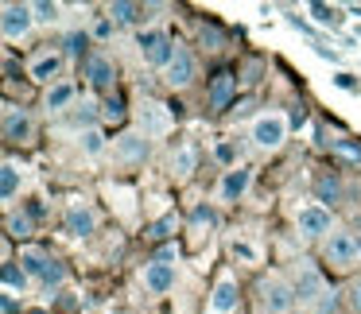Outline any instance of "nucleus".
<instances>
[{
    "label": "nucleus",
    "instance_id": "obj_26",
    "mask_svg": "<svg viewBox=\"0 0 361 314\" xmlns=\"http://www.w3.org/2000/svg\"><path fill=\"white\" fill-rule=\"evenodd\" d=\"M20 190V171L16 163H4L0 167V198H12Z\"/></svg>",
    "mask_w": 361,
    "mask_h": 314
},
{
    "label": "nucleus",
    "instance_id": "obj_42",
    "mask_svg": "<svg viewBox=\"0 0 361 314\" xmlns=\"http://www.w3.org/2000/svg\"><path fill=\"white\" fill-rule=\"evenodd\" d=\"M314 55H319V58H330V63H338V55H334L330 47H314Z\"/></svg>",
    "mask_w": 361,
    "mask_h": 314
},
{
    "label": "nucleus",
    "instance_id": "obj_29",
    "mask_svg": "<svg viewBox=\"0 0 361 314\" xmlns=\"http://www.w3.org/2000/svg\"><path fill=\"white\" fill-rule=\"evenodd\" d=\"M8 233L12 237H32V213H8Z\"/></svg>",
    "mask_w": 361,
    "mask_h": 314
},
{
    "label": "nucleus",
    "instance_id": "obj_10",
    "mask_svg": "<svg viewBox=\"0 0 361 314\" xmlns=\"http://www.w3.org/2000/svg\"><path fill=\"white\" fill-rule=\"evenodd\" d=\"M86 78L94 89H102V94H109L113 86H117V63H113L105 51H94V55L86 58Z\"/></svg>",
    "mask_w": 361,
    "mask_h": 314
},
{
    "label": "nucleus",
    "instance_id": "obj_40",
    "mask_svg": "<svg viewBox=\"0 0 361 314\" xmlns=\"http://www.w3.org/2000/svg\"><path fill=\"white\" fill-rule=\"evenodd\" d=\"M218 159H221V163H233V144H221V148H218Z\"/></svg>",
    "mask_w": 361,
    "mask_h": 314
},
{
    "label": "nucleus",
    "instance_id": "obj_3",
    "mask_svg": "<svg viewBox=\"0 0 361 314\" xmlns=\"http://www.w3.org/2000/svg\"><path fill=\"white\" fill-rule=\"evenodd\" d=\"M20 268H24V272L32 275V280H39V287H43V291L63 287V280H66V268L59 264L55 256L39 252V249H24V252H20Z\"/></svg>",
    "mask_w": 361,
    "mask_h": 314
},
{
    "label": "nucleus",
    "instance_id": "obj_13",
    "mask_svg": "<svg viewBox=\"0 0 361 314\" xmlns=\"http://www.w3.org/2000/svg\"><path fill=\"white\" fill-rule=\"evenodd\" d=\"M63 221H66V233L71 237H94V229H97V213L86 202H71Z\"/></svg>",
    "mask_w": 361,
    "mask_h": 314
},
{
    "label": "nucleus",
    "instance_id": "obj_41",
    "mask_svg": "<svg viewBox=\"0 0 361 314\" xmlns=\"http://www.w3.org/2000/svg\"><path fill=\"white\" fill-rule=\"evenodd\" d=\"M338 86H342V89H353V86H357V82H353V74H338Z\"/></svg>",
    "mask_w": 361,
    "mask_h": 314
},
{
    "label": "nucleus",
    "instance_id": "obj_12",
    "mask_svg": "<svg viewBox=\"0 0 361 314\" xmlns=\"http://www.w3.org/2000/svg\"><path fill=\"white\" fill-rule=\"evenodd\" d=\"M237 97V74L233 70H218L210 78V94H206V101H210V109H229V101Z\"/></svg>",
    "mask_w": 361,
    "mask_h": 314
},
{
    "label": "nucleus",
    "instance_id": "obj_36",
    "mask_svg": "<svg viewBox=\"0 0 361 314\" xmlns=\"http://www.w3.org/2000/svg\"><path fill=\"white\" fill-rule=\"evenodd\" d=\"M345 299H350L353 314H361V275H353V280H350V287H345Z\"/></svg>",
    "mask_w": 361,
    "mask_h": 314
},
{
    "label": "nucleus",
    "instance_id": "obj_6",
    "mask_svg": "<svg viewBox=\"0 0 361 314\" xmlns=\"http://www.w3.org/2000/svg\"><path fill=\"white\" fill-rule=\"evenodd\" d=\"M288 140V117L283 113H264V117L252 120V144L260 151H276Z\"/></svg>",
    "mask_w": 361,
    "mask_h": 314
},
{
    "label": "nucleus",
    "instance_id": "obj_24",
    "mask_svg": "<svg viewBox=\"0 0 361 314\" xmlns=\"http://www.w3.org/2000/svg\"><path fill=\"white\" fill-rule=\"evenodd\" d=\"M195 163H198V151L190 148V144L175 148V156H171V171L175 175H190V171H195Z\"/></svg>",
    "mask_w": 361,
    "mask_h": 314
},
{
    "label": "nucleus",
    "instance_id": "obj_28",
    "mask_svg": "<svg viewBox=\"0 0 361 314\" xmlns=\"http://www.w3.org/2000/svg\"><path fill=\"white\" fill-rule=\"evenodd\" d=\"M82 151H86V156H102L105 151V140H102L97 128H86V132H82Z\"/></svg>",
    "mask_w": 361,
    "mask_h": 314
},
{
    "label": "nucleus",
    "instance_id": "obj_5",
    "mask_svg": "<svg viewBox=\"0 0 361 314\" xmlns=\"http://www.w3.org/2000/svg\"><path fill=\"white\" fill-rule=\"evenodd\" d=\"M136 128H140L148 140H159V136L171 132V109H167L164 101H156V97H144V101L136 105Z\"/></svg>",
    "mask_w": 361,
    "mask_h": 314
},
{
    "label": "nucleus",
    "instance_id": "obj_17",
    "mask_svg": "<svg viewBox=\"0 0 361 314\" xmlns=\"http://www.w3.org/2000/svg\"><path fill=\"white\" fill-rule=\"evenodd\" d=\"M229 310H237V280L233 275H221L210 295V314H229Z\"/></svg>",
    "mask_w": 361,
    "mask_h": 314
},
{
    "label": "nucleus",
    "instance_id": "obj_2",
    "mask_svg": "<svg viewBox=\"0 0 361 314\" xmlns=\"http://www.w3.org/2000/svg\"><path fill=\"white\" fill-rule=\"evenodd\" d=\"M322 256H326L330 268L350 272V268L361 264V237L350 233V229H334V233L322 241Z\"/></svg>",
    "mask_w": 361,
    "mask_h": 314
},
{
    "label": "nucleus",
    "instance_id": "obj_38",
    "mask_svg": "<svg viewBox=\"0 0 361 314\" xmlns=\"http://www.w3.org/2000/svg\"><path fill=\"white\" fill-rule=\"evenodd\" d=\"M334 306H338V291H326L319 299V306H314V314H334Z\"/></svg>",
    "mask_w": 361,
    "mask_h": 314
},
{
    "label": "nucleus",
    "instance_id": "obj_43",
    "mask_svg": "<svg viewBox=\"0 0 361 314\" xmlns=\"http://www.w3.org/2000/svg\"><path fill=\"white\" fill-rule=\"evenodd\" d=\"M233 252H237V256H245V260H252V249H249V244H233Z\"/></svg>",
    "mask_w": 361,
    "mask_h": 314
},
{
    "label": "nucleus",
    "instance_id": "obj_32",
    "mask_svg": "<svg viewBox=\"0 0 361 314\" xmlns=\"http://www.w3.org/2000/svg\"><path fill=\"white\" fill-rule=\"evenodd\" d=\"M32 8H35V24H55V20H59V4L39 0V4H32Z\"/></svg>",
    "mask_w": 361,
    "mask_h": 314
},
{
    "label": "nucleus",
    "instance_id": "obj_37",
    "mask_svg": "<svg viewBox=\"0 0 361 314\" xmlns=\"http://www.w3.org/2000/svg\"><path fill=\"white\" fill-rule=\"evenodd\" d=\"M113 27H117V24H113V16H97L94 20V39H109Z\"/></svg>",
    "mask_w": 361,
    "mask_h": 314
},
{
    "label": "nucleus",
    "instance_id": "obj_27",
    "mask_svg": "<svg viewBox=\"0 0 361 314\" xmlns=\"http://www.w3.org/2000/svg\"><path fill=\"white\" fill-rule=\"evenodd\" d=\"M86 43H90V35H86V32H71V35L63 39V55H66V58H82Z\"/></svg>",
    "mask_w": 361,
    "mask_h": 314
},
{
    "label": "nucleus",
    "instance_id": "obj_31",
    "mask_svg": "<svg viewBox=\"0 0 361 314\" xmlns=\"http://www.w3.org/2000/svg\"><path fill=\"white\" fill-rule=\"evenodd\" d=\"M190 221H195V229H214L218 225V213H214L210 206H198V210L190 213Z\"/></svg>",
    "mask_w": 361,
    "mask_h": 314
},
{
    "label": "nucleus",
    "instance_id": "obj_22",
    "mask_svg": "<svg viewBox=\"0 0 361 314\" xmlns=\"http://www.w3.org/2000/svg\"><path fill=\"white\" fill-rule=\"evenodd\" d=\"M71 101H74V86L59 82V86H51V89H47V101H43V105H47V113H63Z\"/></svg>",
    "mask_w": 361,
    "mask_h": 314
},
{
    "label": "nucleus",
    "instance_id": "obj_7",
    "mask_svg": "<svg viewBox=\"0 0 361 314\" xmlns=\"http://www.w3.org/2000/svg\"><path fill=\"white\" fill-rule=\"evenodd\" d=\"M295 229L307 241H326V237L334 233V218H330L326 206H303L299 218H295Z\"/></svg>",
    "mask_w": 361,
    "mask_h": 314
},
{
    "label": "nucleus",
    "instance_id": "obj_33",
    "mask_svg": "<svg viewBox=\"0 0 361 314\" xmlns=\"http://www.w3.org/2000/svg\"><path fill=\"white\" fill-rule=\"evenodd\" d=\"M221 43H226V35H221V27L206 24V27H202V47H206V51H221Z\"/></svg>",
    "mask_w": 361,
    "mask_h": 314
},
{
    "label": "nucleus",
    "instance_id": "obj_15",
    "mask_svg": "<svg viewBox=\"0 0 361 314\" xmlns=\"http://www.w3.org/2000/svg\"><path fill=\"white\" fill-rule=\"evenodd\" d=\"M249 182H252V167H229V171L221 175L218 198H221V202H237V198L249 190Z\"/></svg>",
    "mask_w": 361,
    "mask_h": 314
},
{
    "label": "nucleus",
    "instance_id": "obj_16",
    "mask_svg": "<svg viewBox=\"0 0 361 314\" xmlns=\"http://www.w3.org/2000/svg\"><path fill=\"white\" fill-rule=\"evenodd\" d=\"M190 82H195V55H190V51H179V55L171 58V66H167V86L187 89Z\"/></svg>",
    "mask_w": 361,
    "mask_h": 314
},
{
    "label": "nucleus",
    "instance_id": "obj_19",
    "mask_svg": "<svg viewBox=\"0 0 361 314\" xmlns=\"http://www.w3.org/2000/svg\"><path fill=\"white\" fill-rule=\"evenodd\" d=\"M59 70H63V55L47 51V55H39V58L32 63V82H55Z\"/></svg>",
    "mask_w": 361,
    "mask_h": 314
},
{
    "label": "nucleus",
    "instance_id": "obj_20",
    "mask_svg": "<svg viewBox=\"0 0 361 314\" xmlns=\"http://www.w3.org/2000/svg\"><path fill=\"white\" fill-rule=\"evenodd\" d=\"M109 16H113V24H144V20H148V8H144V4L117 0V4H109Z\"/></svg>",
    "mask_w": 361,
    "mask_h": 314
},
{
    "label": "nucleus",
    "instance_id": "obj_8",
    "mask_svg": "<svg viewBox=\"0 0 361 314\" xmlns=\"http://www.w3.org/2000/svg\"><path fill=\"white\" fill-rule=\"evenodd\" d=\"M32 24H35V8H32V4H4L0 32H4V39H8V43L24 39V35L32 32Z\"/></svg>",
    "mask_w": 361,
    "mask_h": 314
},
{
    "label": "nucleus",
    "instance_id": "obj_35",
    "mask_svg": "<svg viewBox=\"0 0 361 314\" xmlns=\"http://www.w3.org/2000/svg\"><path fill=\"white\" fill-rule=\"evenodd\" d=\"M97 117H102V113H97V105H94V101H82L78 109H74V120H78V125H94Z\"/></svg>",
    "mask_w": 361,
    "mask_h": 314
},
{
    "label": "nucleus",
    "instance_id": "obj_9",
    "mask_svg": "<svg viewBox=\"0 0 361 314\" xmlns=\"http://www.w3.org/2000/svg\"><path fill=\"white\" fill-rule=\"evenodd\" d=\"M291 287H295V299L299 303H319L322 295H326V280H322V272L314 264H299V272H295V283H291Z\"/></svg>",
    "mask_w": 361,
    "mask_h": 314
},
{
    "label": "nucleus",
    "instance_id": "obj_39",
    "mask_svg": "<svg viewBox=\"0 0 361 314\" xmlns=\"http://www.w3.org/2000/svg\"><path fill=\"white\" fill-rule=\"evenodd\" d=\"M311 12L319 24H334V8H326V4H311Z\"/></svg>",
    "mask_w": 361,
    "mask_h": 314
},
{
    "label": "nucleus",
    "instance_id": "obj_34",
    "mask_svg": "<svg viewBox=\"0 0 361 314\" xmlns=\"http://www.w3.org/2000/svg\"><path fill=\"white\" fill-rule=\"evenodd\" d=\"M334 151L345 159V163H361V144H350V140H338Z\"/></svg>",
    "mask_w": 361,
    "mask_h": 314
},
{
    "label": "nucleus",
    "instance_id": "obj_1",
    "mask_svg": "<svg viewBox=\"0 0 361 314\" xmlns=\"http://www.w3.org/2000/svg\"><path fill=\"white\" fill-rule=\"evenodd\" d=\"M257 303H260V314H291L299 299H295V287L272 272L257 280Z\"/></svg>",
    "mask_w": 361,
    "mask_h": 314
},
{
    "label": "nucleus",
    "instance_id": "obj_30",
    "mask_svg": "<svg viewBox=\"0 0 361 314\" xmlns=\"http://www.w3.org/2000/svg\"><path fill=\"white\" fill-rule=\"evenodd\" d=\"M102 117L109 120V125H121V120H125V101H121V97H109V101L102 105Z\"/></svg>",
    "mask_w": 361,
    "mask_h": 314
},
{
    "label": "nucleus",
    "instance_id": "obj_44",
    "mask_svg": "<svg viewBox=\"0 0 361 314\" xmlns=\"http://www.w3.org/2000/svg\"><path fill=\"white\" fill-rule=\"evenodd\" d=\"M299 314H314V310H299Z\"/></svg>",
    "mask_w": 361,
    "mask_h": 314
},
{
    "label": "nucleus",
    "instance_id": "obj_25",
    "mask_svg": "<svg viewBox=\"0 0 361 314\" xmlns=\"http://www.w3.org/2000/svg\"><path fill=\"white\" fill-rule=\"evenodd\" d=\"M0 275H4V291H24L27 280H32V275H27L24 268H16V264H4V268H0Z\"/></svg>",
    "mask_w": 361,
    "mask_h": 314
},
{
    "label": "nucleus",
    "instance_id": "obj_11",
    "mask_svg": "<svg viewBox=\"0 0 361 314\" xmlns=\"http://www.w3.org/2000/svg\"><path fill=\"white\" fill-rule=\"evenodd\" d=\"M148 136L144 132H121L117 140H113V156L121 159L125 167H136V163H144L148 159Z\"/></svg>",
    "mask_w": 361,
    "mask_h": 314
},
{
    "label": "nucleus",
    "instance_id": "obj_4",
    "mask_svg": "<svg viewBox=\"0 0 361 314\" xmlns=\"http://www.w3.org/2000/svg\"><path fill=\"white\" fill-rule=\"evenodd\" d=\"M136 51H140V58L148 66H171V58L179 55V47L171 43V35L159 32V27H148V32H140V39H136Z\"/></svg>",
    "mask_w": 361,
    "mask_h": 314
},
{
    "label": "nucleus",
    "instance_id": "obj_21",
    "mask_svg": "<svg viewBox=\"0 0 361 314\" xmlns=\"http://www.w3.org/2000/svg\"><path fill=\"white\" fill-rule=\"evenodd\" d=\"M314 198H319V202H342V179H338V175H319V179H314Z\"/></svg>",
    "mask_w": 361,
    "mask_h": 314
},
{
    "label": "nucleus",
    "instance_id": "obj_18",
    "mask_svg": "<svg viewBox=\"0 0 361 314\" xmlns=\"http://www.w3.org/2000/svg\"><path fill=\"white\" fill-rule=\"evenodd\" d=\"M27 132H32V117H27V109L8 105V109H4V140H8V144L27 140Z\"/></svg>",
    "mask_w": 361,
    "mask_h": 314
},
{
    "label": "nucleus",
    "instance_id": "obj_23",
    "mask_svg": "<svg viewBox=\"0 0 361 314\" xmlns=\"http://www.w3.org/2000/svg\"><path fill=\"white\" fill-rule=\"evenodd\" d=\"M175 229H179V218H175V213H164L159 221H152V225L144 229V237H148V241H167V237H175Z\"/></svg>",
    "mask_w": 361,
    "mask_h": 314
},
{
    "label": "nucleus",
    "instance_id": "obj_14",
    "mask_svg": "<svg viewBox=\"0 0 361 314\" xmlns=\"http://www.w3.org/2000/svg\"><path fill=\"white\" fill-rule=\"evenodd\" d=\"M144 287L152 295H167L175 287V264H164V260H148L144 264Z\"/></svg>",
    "mask_w": 361,
    "mask_h": 314
}]
</instances>
